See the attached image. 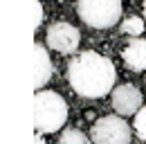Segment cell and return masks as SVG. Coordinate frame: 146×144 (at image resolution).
<instances>
[{"label":"cell","instance_id":"7a4b0ae2","mask_svg":"<svg viewBox=\"0 0 146 144\" xmlns=\"http://www.w3.org/2000/svg\"><path fill=\"white\" fill-rule=\"evenodd\" d=\"M68 119L65 99L52 90H38L34 95V126L36 133H54Z\"/></svg>","mask_w":146,"mask_h":144},{"label":"cell","instance_id":"7c38bea8","mask_svg":"<svg viewBox=\"0 0 146 144\" xmlns=\"http://www.w3.org/2000/svg\"><path fill=\"white\" fill-rule=\"evenodd\" d=\"M34 7H36V18H34V29H36L38 25H40V18H43V9H40V2H34Z\"/></svg>","mask_w":146,"mask_h":144},{"label":"cell","instance_id":"4fadbf2b","mask_svg":"<svg viewBox=\"0 0 146 144\" xmlns=\"http://www.w3.org/2000/svg\"><path fill=\"white\" fill-rule=\"evenodd\" d=\"M36 144H43V140H40V133H36Z\"/></svg>","mask_w":146,"mask_h":144},{"label":"cell","instance_id":"6da1fadb","mask_svg":"<svg viewBox=\"0 0 146 144\" xmlns=\"http://www.w3.org/2000/svg\"><path fill=\"white\" fill-rule=\"evenodd\" d=\"M115 79L117 72L112 61L99 52H81L68 68V81L72 90L88 99L106 97L110 90H115Z\"/></svg>","mask_w":146,"mask_h":144},{"label":"cell","instance_id":"30bf717a","mask_svg":"<svg viewBox=\"0 0 146 144\" xmlns=\"http://www.w3.org/2000/svg\"><path fill=\"white\" fill-rule=\"evenodd\" d=\"M58 144H88V137L79 128H65L63 135L58 137Z\"/></svg>","mask_w":146,"mask_h":144},{"label":"cell","instance_id":"5bb4252c","mask_svg":"<svg viewBox=\"0 0 146 144\" xmlns=\"http://www.w3.org/2000/svg\"><path fill=\"white\" fill-rule=\"evenodd\" d=\"M144 16H146V0H144Z\"/></svg>","mask_w":146,"mask_h":144},{"label":"cell","instance_id":"8992f818","mask_svg":"<svg viewBox=\"0 0 146 144\" xmlns=\"http://www.w3.org/2000/svg\"><path fill=\"white\" fill-rule=\"evenodd\" d=\"M112 108L117 110L119 117L137 115L142 108V92L133 83H121L112 90Z\"/></svg>","mask_w":146,"mask_h":144},{"label":"cell","instance_id":"8fae6325","mask_svg":"<svg viewBox=\"0 0 146 144\" xmlns=\"http://www.w3.org/2000/svg\"><path fill=\"white\" fill-rule=\"evenodd\" d=\"M135 131L142 140H146V106H142L139 113L135 115Z\"/></svg>","mask_w":146,"mask_h":144},{"label":"cell","instance_id":"277c9868","mask_svg":"<svg viewBox=\"0 0 146 144\" xmlns=\"http://www.w3.org/2000/svg\"><path fill=\"white\" fill-rule=\"evenodd\" d=\"M130 124L119 115L99 117L90 128L92 144H130Z\"/></svg>","mask_w":146,"mask_h":144},{"label":"cell","instance_id":"52a82bcc","mask_svg":"<svg viewBox=\"0 0 146 144\" xmlns=\"http://www.w3.org/2000/svg\"><path fill=\"white\" fill-rule=\"evenodd\" d=\"M52 72H54V65L50 61V54L47 50L36 43L34 45V88L40 90L50 79H52Z\"/></svg>","mask_w":146,"mask_h":144},{"label":"cell","instance_id":"9c48e42d","mask_svg":"<svg viewBox=\"0 0 146 144\" xmlns=\"http://www.w3.org/2000/svg\"><path fill=\"white\" fill-rule=\"evenodd\" d=\"M121 34H128V36H139L144 32V20L139 16H130V18H124L121 25H119Z\"/></svg>","mask_w":146,"mask_h":144},{"label":"cell","instance_id":"3957f363","mask_svg":"<svg viewBox=\"0 0 146 144\" xmlns=\"http://www.w3.org/2000/svg\"><path fill=\"white\" fill-rule=\"evenodd\" d=\"M79 18L94 29H108L121 18V0H76Z\"/></svg>","mask_w":146,"mask_h":144},{"label":"cell","instance_id":"ba28073f","mask_svg":"<svg viewBox=\"0 0 146 144\" xmlns=\"http://www.w3.org/2000/svg\"><path fill=\"white\" fill-rule=\"evenodd\" d=\"M124 63H126L130 70L142 72L146 70V41L144 38H130L128 45L124 47Z\"/></svg>","mask_w":146,"mask_h":144},{"label":"cell","instance_id":"5b68a950","mask_svg":"<svg viewBox=\"0 0 146 144\" xmlns=\"http://www.w3.org/2000/svg\"><path fill=\"white\" fill-rule=\"evenodd\" d=\"M47 45L61 54H72L79 47V29L70 23H54L47 27Z\"/></svg>","mask_w":146,"mask_h":144}]
</instances>
